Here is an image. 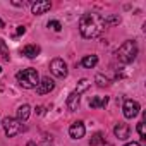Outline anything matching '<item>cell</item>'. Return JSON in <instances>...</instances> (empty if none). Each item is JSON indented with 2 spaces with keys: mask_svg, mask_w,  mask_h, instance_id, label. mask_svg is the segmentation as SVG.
I'll return each instance as SVG.
<instances>
[{
  "mask_svg": "<svg viewBox=\"0 0 146 146\" xmlns=\"http://www.w3.org/2000/svg\"><path fill=\"white\" fill-rule=\"evenodd\" d=\"M136 57H137V43L134 40L124 41L117 50V58L122 64H131Z\"/></svg>",
  "mask_w": 146,
  "mask_h": 146,
  "instance_id": "3957f363",
  "label": "cell"
},
{
  "mask_svg": "<svg viewBox=\"0 0 146 146\" xmlns=\"http://www.w3.org/2000/svg\"><path fill=\"white\" fill-rule=\"evenodd\" d=\"M79 102H81V96H79V93H76V91H72L69 96H67V108L70 110V112H74V110H78V107H79Z\"/></svg>",
  "mask_w": 146,
  "mask_h": 146,
  "instance_id": "8fae6325",
  "label": "cell"
},
{
  "mask_svg": "<svg viewBox=\"0 0 146 146\" xmlns=\"http://www.w3.org/2000/svg\"><path fill=\"white\" fill-rule=\"evenodd\" d=\"M113 134H115V137H119L120 141H125V139L129 137V134H131V129H129V125H127L125 122H119V124L113 127Z\"/></svg>",
  "mask_w": 146,
  "mask_h": 146,
  "instance_id": "30bf717a",
  "label": "cell"
},
{
  "mask_svg": "<svg viewBox=\"0 0 146 146\" xmlns=\"http://www.w3.org/2000/svg\"><path fill=\"white\" fill-rule=\"evenodd\" d=\"M95 83H96L100 88H105V86H108V84H110L108 78H107V76H103V74H96V76H95Z\"/></svg>",
  "mask_w": 146,
  "mask_h": 146,
  "instance_id": "ffe728a7",
  "label": "cell"
},
{
  "mask_svg": "<svg viewBox=\"0 0 146 146\" xmlns=\"http://www.w3.org/2000/svg\"><path fill=\"white\" fill-rule=\"evenodd\" d=\"M103 23H105V28L107 26L119 24L120 23V16H103Z\"/></svg>",
  "mask_w": 146,
  "mask_h": 146,
  "instance_id": "ac0fdd59",
  "label": "cell"
},
{
  "mask_svg": "<svg viewBox=\"0 0 146 146\" xmlns=\"http://www.w3.org/2000/svg\"><path fill=\"white\" fill-rule=\"evenodd\" d=\"M24 33H26V28L24 26H17V33L16 35H24Z\"/></svg>",
  "mask_w": 146,
  "mask_h": 146,
  "instance_id": "603a6c76",
  "label": "cell"
},
{
  "mask_svg": "<svg viewBox=\"0 0 146 146\" xmlns=\"http://www.w3.org/2000/svg\"><path fill=\"white\" fill-rule=\"evenodd\" d=\"M2 125H4V131H5V134L9 137H14V136H17L23 131V122H19L14 117H5L2 120Z\"/></svg>",
  "mask_w": 146,
  "mask_h": 146,
  "instance_id": "277c9868",
  "label": "cell"
},
{
  "mask_svg": "<svg viewBox=\"0 0 146 146\" xmlns=\"http://www.w3.org/2000/svg\"><path fill=\"white\" fill-rule=\"evenodd\" d=\"M40 52H41V48H40L38 45H26V46L21 50V53H23L24 57H28V58H36V57L40 55Z\"/></svg>",
  "mask_w": 146,
  "mask_h": 146,
  "instance_id": "7c38bea8",
  "label": "cell"
},
{
  "mask_svg": "<svg viewBox=\"0 0 146 146\" xmlns=\"http://www.w3.org/2000/svg\"><path fill=\"white\" fill-rule=\"evenodd\" d=\"M16 79L19 83V86H23L24 90H33L40 84V76H38V70L29 67V69H23L16 74Z\"/></svg>",
  "mask_w": 146,
  "mask_h": 146,
  "instance_id": "7a4b0ae2",
  "label": "cell"
},
{
  "mask_svg": "<svg viewBox=\"0 0 146 146\" xmlns=\"http://www.w3.org/2000/svg\"><path fill=\"white\" fill-rule=\"evenodd\" d=\"M28 146H36V143H35V141H29V143H28Z\"/></svg>",
  "mask_w": 146,
  "mask_h": 146,
  "instance_id": "d4e9b609",
  "label": "cell"
},
{
  "mask_svg": "<svg viewBox=\"0 0 146 146\" xmlns=\"http://www.w3.org/2000/svg\"><path fill=\"white\" fill-rule=\"evenodd\" d=\"M48 28H52V29H55V31H60V29H62V24H60L58 21H50V23H48Z\"/></svg>",
  "mask_w": 146,
  "mask_h": 146,
  "instance_id": "7402d4cb",
  "label": "cell"
},
{
  "mask_svg": "<svg viewBox=\"0 0 146 146\" xmlns=\"http://www.w3.org/2000/svg\"><path fill=\"white\" fill-rule=\"evenodd\" d=\"M96 64H98V57H96V55H86V57H83V60H81V65H83L84 69H93Z\"/></svg>",
  "mask_w": 146,
  "mask_h": 146,
  "instance_id": "9a60e30c",
  "label": "cell"
},
{
  "mask_svg": "<svg viewBox=\"0 0 146 146\" xmlns=\"http://www.w3.org/2000/svg\"><path fill=\"white\" fill-rule=\"evenodd\" d=\"M0 55H2V58L5 60V62H9L11 60V53H9V48H7V45H5V41L0 38Z\"/></svg>",
  "mask_w": 146,
  "mask_h": 146,
  "instance_id": "e0dca14e",
  "label": "cell"
},
{
  "mask_svg": "<svg viewBox=\"0 0 146 146\" xmlns=\"http://www.w3.org/2000/svg\"><path fill=\"white\" fill-rule=\"evenodd\" d=\"M29 113H31V107L29 105H21L19 108H17V120L19 122H26L28 119H29Z\"/></svg>",
  "mask_w": 146,
  "mask_h": 146,
  "instance_id": "5bb4252c",
  "label": "cell"
},
{
  "mask_svg": "<svg viewBox=\"0 0 146 146\" xmlns=\"http://www.w3.org/2000/svg\"><path fill=\"white\" fill-rule=\"evenodd\" d=\"M53 88H55L53 79H50V78L46 76V78H43V79L40 81V84L36 86V93H38V95H46V93H50Z\"/></svg>",
  "mask_w": 146,
  "mask_h": 146,
  "instance_id": "9c48e42d",
  "label": "cell"
},
{
  "mask_svg": "<svg viewBox=\"0 0 146 146\" xmlns=\"http://www.w3.org/2000/svg\"><path fill=\"white\" fill-rule=\"evenodd\" d=\"M90 86H91V81H90V79H81V81L78 83V86H76V93H79V95H81V93H83V91H86Z\"/></svg>",
  "mask_w": 146,
  "mask_h": 146,
  "instance_id": "d6986e66",
  "label": "cell"
},
{
  "mask_svg": "<svg viewBox=\"0 0 146 146\" xmlns=\"http://www.w3.org/2000/svg\"><path fill=\"white\" fill-rule=\"evenodd\" d=\"M108 103V96H91L90 98V107L91 108H103Z\"/></svg>",
  "mask_w": 146,
  "mask_h": 146,
  "instance_id": "4fadbf2b",
  "label": "cell"
},
{
  "mask_svg": "<svg viewBox=\"0 0 146 146\" xmlns=\"http://www.w3.org/2000/svg\"><path fill=\"white\" fill-rule=\"evenodd\" d=\"M50 72L55 76V78H65L67 76V64L62 60V58H53L50 62Z\"/></svg>",
  "mask_w": 146,
  "mask_h": 146,
  "instance_id": "5b68a950",
  "label": "cell"
},
{
  "mask_svg": "<svg viewBox=\"0 0 146 146\" xmlns=\"http://www.w3.org/2000/svg\"><path fill=\"white\" fill-rule=\"evenodd\" d=\"M105 29V23H103V16L96 14V12H88L83 14L79 19V31L84 38H96L102 35V31Z\"/></svg>",
  "mask_w": 146,
  "mask_h": 146,
  "instance_id": "6da1fadb",
  "label": "cell"
},
{
  "mask_svg": "<svg viewBox=\"0 0 146 146\" xmlns=\"http://www.w3.org/2000/svg\"><path fill=\"white\" fill-rule=\"evenodd\" d=\"M124 146H141L139 143H127V144H124Z\"/></svg>",
  "mask_w": 146,
  "mask_h": 146,
  "instance_id": "cb8c5ba5",
  "label": "cell"
},
{
  "mask_svg": "<svg viewBox=\"0 0 146 146\" xmlns=\"http://www.w3.org/2000/svg\"><path fill=\"white\" fill-rule=\"evenodd\" d=\"M50 7H52V4L48 2V0H36V2L31 4V11H33L35 16H41V14H45L46 11H50Z\"/></svg>",
  "mask_w": 146,
  "mask_h": 146,
  "instance_id": "ba28073f",
  "label": "cell"
},
{
  "mask_svg": "<svg viewBox=\"0 0 146 146\" xmlns=\"http://www.w3.org/2000/svg\"><path fill=\"white\" fill-rule=\"evenodd\" d=\"M0 28H4V21L2 19H0Z\"/></svg>",
  "mask_w": 146,
  "mask_h": 146,
  "instance_id": "484cf974",
  "label": "cell"
},
{
  "mask_svg": "<svg viewBox=\"0 0 146 146\" xmlns=\"http://www.w3.org/2000/svg\"><path fill=\"white\" fill-rule=\"evenodd\" d=\"M137 132H139L141 139H146V129H144V120H141V122L137 124Z\"/></svg>",
  "mask_w": 146,
  "mask_h": 146,
  "instance_id": "44dd1931",
  "label": "cell"
},
{
  "mask_svg": "<svg viewBox=\"0 0 146 146\" xmlns=\"http://www.w3.org/2000/svg\"><path fill=\"white\" fill-rule=\"evenodd\" d=\"M84 132H86V127H84L83 122H74V124H70V127H69V136L72 139L84 137Z\"/></svg>",
  "mask_w": 146,
  "mask_h": 146,
  "instance_id": "52a82bcc",
  "label": "cell"
},
{
  "mask_svg": "<svg viewBox=\"0 0 146 146\" xmlns=\"http://www.w3.org/2000/svg\"><path fill=\"white\" fill-rule=\"evenodd\" d=\"M103 143H105V136H103L102 132L93 134L91 139H90V146H100V144H103Z\"/></svg>",
  "mask_w": 146,
  "mask_h": 146,
  "instance_id": "2e32d148",
  "label": "cell"
},
{
  "mask_svg": "<svg viewBox=\"0 0 146 146\" xmlns=\"http://www.w3.org/2000/svg\"><path fill=\"white\" fill-rule=\"evenodd\" d=\"M139 103L136 100H125L124 102V107H122V112H124V117L125 119H134L137 113H139Z\"/></svg>",
  "mask_w": 146,
  "mask_h": 146,
  "instance_id": "8992f818",
  "label": "cell"
},
{
  "mask_svg": "<svg viewBox=\"0 0 146 146\" xmlns=\"http://www.w3.org/2000/svg\"><path fill=\"white\" fill-rule=\"evenodd\" d=\"M0 70H2V69H0Z\"/></svg>",
  "mask_w": 146,
  "mask_h": 146,
  "instance_id": "4316f807",
  "label": "cell"
}]
</instances>
